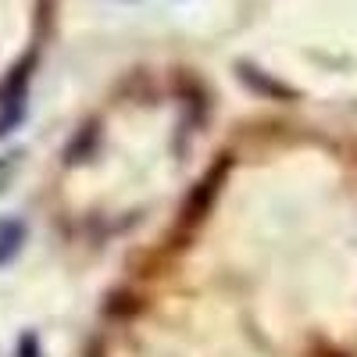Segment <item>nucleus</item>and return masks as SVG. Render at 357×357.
Returning a JSON list of instances; mask_svg holds the SVG:
<instances>
[{
    "label": "nucleus",
    "mask_w": 357,
    "mask_h": 357,
    "mask_svg": "<svg viewBox=\"0 0 357 357\" xmlns=\"http://www.w3.org/2000/svg\"><path fill=\"white\" fill-rule=\"evenodd\" d=\"M240 79H243L247 86H254L257 93H268V97H289V89H286V86H279V82H272V79L257 75V68H250V65H240Z\"/></svg>",
    "instance_id": "nucleus-3"
},
{
    "label": "nucleus",
    "mask_w": 357,
    "mask_h": 357,
    "mask_svg": "<svg viewBox=\"0 0 357 357\" xmlns=\"http://www.w3.org/2000/svg\"><path fill=\"white\" fill-rule=\"evenodd\" d=\"M229 154L218 161V168H211L204 178H200V186L193 190V197H190V204H183V225H193V222H200L204 215H207V207H211V200L218 197V190H222V178H225V172H229Z\"/></svg>",
    "instance_id": "nucleus-1"
},
{
    "label": "nucleus",
    "mask_w": 357,
    "mask_h": 357,
    "mask_svg": "<svg viewBox=\"0 0 357 357\" xmlns=\"http://www.w3.org/2000/svg\"><path fill=\"white\" fill-rule=\"evenodd\" d=\"M25 236H29V225L22 218H0V264L15 261V254L25 243Z\"/></svg>",
    "instance_id": "nucleus-2"
},
{
    "label": "nucleus",
    "mask_w": 357,
    "mask_h": 357,
    "mask_svg": "<svg viewBox=\"0 0 357 357\" xmlns=\"http://www.w3.org/2000/svg\"><path fill=\"white\" fill-rule=\"evenodd\" d=\"M18 165V154H8V158H0V183H4V178H8V172ZM0 190H4V186H0Z\"/></svg>",
    "instance_id": "nucleus-4"
}]
</instances>
